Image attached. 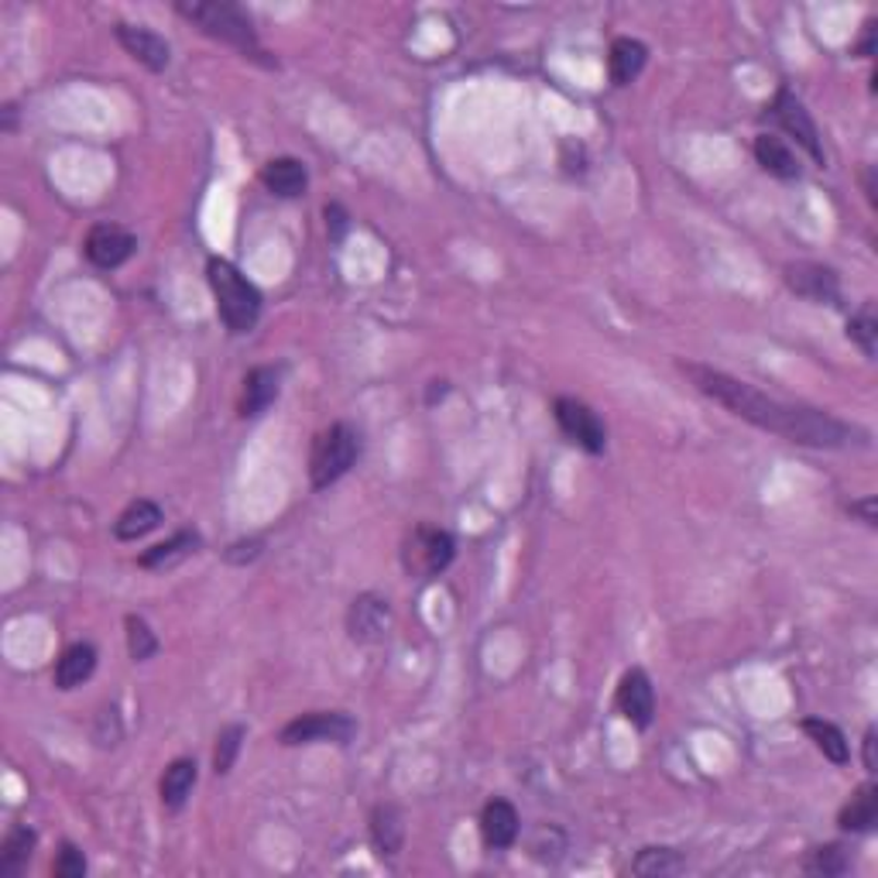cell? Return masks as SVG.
<instances>
[{
    "label": "cell",
    "instance_id": "cell-30",
    "mask_svg": "<svg viewBox=\"0 0 878 878\" xmlns=\"http://www.w3.org/2000/svg\"><path fill=\"white\" fill-rule=\"evenodd\" d=\"M248 738V727L244 724H227L220 734H217V751H213V772L217 775H227L237 762V751H241Z\"/></svg>",
    "mask_w": 878,
    "mask_h": 878
},
{
    "label": "cell",
    "instance_id": "cell-38",
    "mask_svg": "<svg viewBox=\"0 0 878 878\" xmlns=\"http://www.w3.org/2000/svg\"><path fill=\"white\" fill-rule=\"evenodd\" d=\"M14 117H17V107H14V104H8V107H4V134H11V131H14Z\"/></svg>",
    "mask_w": 878,
    "mask_h": 878
},
{
    "label": "cell",
    "instance_id": "cell-22",
    "mask_svg": "<svg viewBox=\"0 0 878 878\" xmlns=\"http://www.w3.org/2000/svg\"><path fill=\"white\" fill-rule=\"evenodd\" d=\"M35 841H38V834L25 823L8 830L4 844H0V878H17L21 871H25V865L32 862Z\"/></svg>",
    "mask_w": 878,
    "mask_h": 878
},
{
    "label": "cell",
    "instance_id": "cell-33",
    "mask_svg": "<svg viewBox=\"0 0 878 878\" xmlns=\"http://www.w3.org/2000/svg\"><path fill=\"white\" fill-rule=\"evenodd\" d=\"M261 550H265V539H257V536L254 539H241V542L227 545L224 560L233 563V566H244V563H254L261 556Z\"/></svg>",
    "mask_w": 878,
    "mask_h": 878
},
{
    "label": "cell",
    "instance_id": "cell-6",
    "mask_svg": "<svg viewBox=\"0 0 878 878\" xmlns=\"http://www.w3.org/2000/svg\"><path fill=\"white\" fill-rule=\"evenodd\" d=\"M358 734V721L344 710H316V714H302L281 727L278 742L285 748L296 745H313V742H334V745H350Z\"/></svg>",
    "mask_w": 878,
    "mask_h": 878
},
{
    "label": "cell",
    "instance_id": "cell-14",
    "mask_svg": "<svg viewBox=\"0 0 878 878\" xmlns=\"http://www.w3.org/2000/svg\"><path fill=\"white\" fill-rule=\"evenodd\" d=\"M261 182H265L268 193L278 200H299L310 185V172L299 158H272L265 169H261Z\"/></svg>",
    "mask_w": 878,
    "mask_h": 878
},
{
    "label": "cell",
    "instance_id": "cell-13",
    "mask_svg": "<svg viewBox=\"0 0 878 878\" xmlns=\"http://www.w3.org/2000/svg\"><path fill=\"white\" fill-rule=\"evenodd\" d=\"M392 622V608L377 594H361L347 611V632L353 642H377Z\"/></svg>",
    "mask_w": 878,
    "mask_h": 878
},
{
    "label": "cell",
    "instance_id": "cell-36",
    "mask_svg": "<svg viewBox=\"0 0 878 878\" xmlns=\"http://www.w3.org/2000/svg\"><path fill=\"white\" fill-rule=\"evenodd\" d=\"M875 748H878V731L868 727V731H865V769H868V772H878V755H875Z\"/></svg>",
    "mask_w": 878,
    "mask_h": 878
},
{
    "label": "cell",
    "instance_id": "cell-21",
    "mask_svg": "<svg viewBox=\"0 0 878 878\" xmlns=\"http://www.w3.org/2000/svg\"><path fill=\"white\" fill-rule=\"evenodd\" d=\"M193 786H196V762L193 758H176V762L165 769V775H161V806L165 810H172V814H179L182 806H185V799H189V793H193Z\"/></svg>",
    "mask_w": 878,
    "mask_h": 878
},
{
    "label": "cell",
    "instance_id": "cell-17",
    "mask_svg": "<svg viewBox=\"0 0 878 878\" xmlns=\"http://www.w3.org/2000/svg\"><path fill=\"white\" fill-rule=\"evenodd\" d=\"M278 388H281V371L278 368H268L265 364V368L248 371V377H244V398H241V416L244 419L261 416L278 398Z\"/></svg>",
    "mask_w": 878,
    "mask_h": 878
},
{
    "label": "cell",
    "instance_id": "cell-35",
    "mask_svg": "<svg viewBox=\"0 0 878 878\" xmlns=\"http://www.w3.org/2000/svg\"><path fill=\"white\" fill-rule=\"evenodd\" d=\"M847 512H851V515H858V518L865 521V526H868V529H875V526H878L875 497H865V502H851V505H847Z\"/></svg>",
    "mask_w": 878,
    "mask_h": 878
},
{
    "label": "cell",
    "instance_id": "cell-24",
    "mask_svg": "<svg viewBox=\"0 0 878 878\" xmlns=\"http://www.w3.org/2000/svg\"><path fill=\"white\" fill-rule=\"evenodd\" d=\"M838 823H841V830H851V834H868V830L878 823V786L875 782L858 786V793H854L851 803L841 810Z\"/></svg>",
    "mask_w": 878,
    "mask_h": 878
},
{
    "label": "cell",
    "instance_id": "cell-10",
    "mask_svg": "<svg viewBox=\"0 0 878 878\" xmlns=\"http://www.w3.org/2000/svg\"><path fill=\"white\" fill-rule=\"evenodd\" d=\"M618 710L625 714V721H632L635 727H649L652 718H656V690H652V679L646 670H628L618 683V697H614Z\"/></svg>",
    "mask_w": 878,
    "mask_h": 878
},
{
    "label": "cell",
    "instance_id": "cell-31",
    "mask_svg": "<svg viewBox=\"0 0 878 878\" xmlns=\"http://www.w3.org/2000/svg\"><path fill=\"white\" fill-rule=\"evenodd\" d=\"M128 652H131L134 662H148L158 652L155 632L148 628L145 618H137V614H128Z\"/></svg>",
    "mask_w": 878,
    "mask_h": 878
},
{
    "label": "cell",
    "instance_id": "cell-39",
    "mask_svg": "<svg viewBox=\"0 0 878 878\" xmlns=\"http://www.w3.org/2000/svg\"><path fill=\"white\" fill-rule=\"evenodd\" d=\"M446 392H449V385H446V382H433V388H430V401L443 398Z\"/></svg>",
    "mask_w": 878,
    "mask_h": 878
},
{
    "label": "cell",
    "instance_id": "cell-12",
    "mask_svg": "<svg viewBox=\"0 0 878 878\" xmlns=\"http://www.w3.org/2000/svg\"><path fill=\"white\" fill-rule=\"evenodd\" d=\"M786 285L810 302H827V305H838L841 299V285H838V275L823 268V265H814V261H796V265H786Z\"/></svg>",
    "mask_w": 878,
    "mask_h": 878
},
{
    "label": "cell",
    "instance_id": "cell-1",
    "mask_svg": "<svg viewBox=\"0 0 878 878\" xmlns=\"http://www.w3.org/2000/svg\"><path fill=\"white\" fill-rule=\"evenodd\" d=\"M679 371L690 377L697 392L714 398L727 412L758 425V430L790 440V443L814 446V449H847V446L865 449L871 443L868 430H862V425L841 422L820 409L786 406V401L769 398L766 392H758V388L738 382V377H731L724 371L703 368V364H686V361H679Z\"/></svg>",
    "mask_w": 878,
    "mask_h": 878
},
{
    "label": "cell",
    "instance_id": "cell-15",
    "mask_svg": "<svg viewBox=\"0 0 878 878\" xmlns=\"http://www.w3.org/2000/svg\"><path fill=\"white\" fill-rule=\"evenodd\" d=\"M481 834H484V844L502 851V847H512L515 838H518V810L508 803V799H491L481 814Z\"/></svg>",
    "mask_w": 878,
    "mask_h": 878
},
{
    "label": "cell",
    "instance_id": "cell-27",
    "mask_svg": "<svg viewBox=\"0 0 878 878\" xmlns=\"http://www.w3.org/2000/svg\"><path fill=\"white\" fill-rule=\"evenodd\" d=\"M686 868V862L673 847H642L632 862V875H646V878H666V875H679Z\"/></svg>",
    "mask_w": 878,
    "mask_h": 878
},
{
    "label": "cell",
    "instance_id": "cell-3",
    "mask_svg": "<svg viewBox=\"0 0 878 878\" xmlns=\"http://www.w3.org/2000/svg\"><path fill=\"white\" fill-rule=\"evenodd\" d=\"M176 11L185 21H193L203 35L217 38V41H227V45L241 49L251 59L265 56V52H261V41H257V32L251 25V17L237 4H227V0H179Z\"/></svg>",
    "mask_w": 878,
    "mask_h": 878
},
{
    "label": "cell",
    "instance_id": "cell-7",
    "mask_svg": "<svg viewBox=\"0 0 878 878\" xmlns=\"http://www.w3.org/2000/svg\"><path fill=\"white\" fill-rule=\"evenodd\" d=\"M769 113L775 117V124H779L782 131L793 134V137L799 141V148H803L806 155H810L817 165H827V155H823V145H820V131H817V124H814L810 110H806V107L799 104L796 93H790L786 86H782V89L775 93V100H772Z\"/></svg>",
    "mask_w": 878,
    "mask_h": 878
},
{
    "label": "cell",
    "instance_id": "cell-16",
    "mask_svg": "<svg viewBox=\"0 0 878 878\" xmlns=\"http://www.w3.org/2000/svg\"><path fill=\"white\" fill-rule=\"evenodd\" d=\"M371 841L382 858H395L401 844H406V817H401L395 803H382L371 814Z\"/></svg>",
    "mask_w": 878,
    "mask_h": 878
},
{
    "label": "cell",
    "instance_id": "cell-32",
    "mask_svg": "<svg viewBox=\"0 0 878 878\" xmlns=\"http://www.w3.org/2000/svg\"><path fill=\"white\" fill-rule=\"evenodd\" d=\"M52 871H56V878H83L86 875V854L76 844L65 841L59 847V858H56Z\"/></svg>",
    "mask_w": 878,
    "mask_h": 878
},
{
    "label": "cell",
    "instance_id": "cell-11",
    "mask_svg": "<svg viewBox=\"0 0 878 878\" xmlns=\"http://www.w3.org/2000/svg\"><path fill=\"white\" fill-rule=\"evenodd\" d=\"M117 41H121V49L137 59L141 65H148L152 73H161V69H169L172 62V49H169V41H165L161 35H155L152 28H141V25H117L113 28Z\"/></svg>",
    "mask_w": 878,
    "mask_h": 878
},
{
    "label": "cell",
    "instance_id": "cell-23",
    "mask_svg": "<svg viewBox=\"0 0 878 878\" xmlns=\"http://www.w3.org/2000/svg\"><path fill=\"white\" fill-rule=\"evenodd\" d=\"M158 526H161V508L155 502H148V497H137V502H131L121 515H117L113 536L124 539V542H134V539L148 536Z\"/></svg>",
    "mask_w": 878,
    "mask_h": 878
},
{
    "label": "cell",
    "instance_id": "cell-25",
    "mask_svg": "<svg viewBox=\"0 0 878 878\" xmlns=\"http://www.w3.org/2000/svg\"><path fill=\"white\" fill-rule=\"evenodd\" d=\"M755 158L766 172L779 176V179H799V161L790 152V145L775 134H758L755 137Z\"/></svg>",
    "mask_w": 878,
    "mask_h": 878
},
{
    "label": "cell",
    "instance_id": "cell-2",
    "mask_svg": "<svg viewBox=\"0 0 878 878\" xmlns=\"http://www.w3.org/2000/svg\"><path fill=\"white\" fill-rule=\"evenodd\" d=\"M206 278H209L213 299H217V313L224 326L230 334H251L261 316V292L224 257H209Z\"/></svg>",
    "mask_w": 878,
    "mask_h": 878
},
{
    "label": "cell",
    "instance_id": "cell-29",
    "mask_svg": "<svg viewBox=\"0 0 878 878\" xmlns=\"http://www.w3.org/2000/svg\"><path fill=\"white\" fill-rule=\"evenodd\" d=\"M847 337L862 347L865 358H875L878 350V316H875V302H862V310L847 320Z\"/></svg>",
    "mask_w": 878,
    "mask_h": 878
},
{
    "label": "cell",
    "instance_id": "cell-8",
    "mask_svg": "<svg viewBox=\"0 0 878 878\" xmlns=\"http://www.w3.org/2000/svg\"><path fill=\"white\" fill-rule=\"evenodd\" d=\"M556 422H560V430L566 433V440H574L577 446H584L587 454H604L608 449V430H604V422L598 419V412L584 406V401L577 398H556Z\"/></svg>",
    "mask_w": 878,
    "mask_h": 878
},
{
    "label": "cell",
    "instance_id": "cell-5",
    "mask_svg": "<svg viewBox=\"0 0 878 878\" xmlns=\"http://www.w3.org/2000/svg\"><path fill=\"white\" fill-rule=\"evenodd\" d=\"M457 556V545H454V536L443 532V529H433V526H416L401 545V563L412 577L419 580H433L440 577L443 569L454 563Z\"/></svg>",
    "mask_w": 878,
    "mask_h": 878
},
{
    "label": "cell",
    "instance_id": "cell-4",
    "mask_svg": "<svg viewBox=\"0 0 878 878\" xmlns=\"http://www.w3.org/2000/svg\"><path fill=\"white\" fill-rule=\"evenodd\" d=\"M358 457H361V433L347 422H334L313 443V457H310L313 488L323 491L329 484H337Z\"/></svg>",
    "mask_w": 878,
    "mask_h": 878
},
{
    "label": "cell",
    "instance_id": "cell-28",
    "mask_svg": "<svg viewBox=\"0 0 878 878\" xmlns=\"http://www.w3.org/2000/svg\"><path fill=\"white\" fill-rule=\"evenodd\" d=\"M851 868V858L841 844H820L814 847L810 854L803 858V871L806 875H823V878H834V875H844Z\"/></svg>",
    "mask_w": 878,
    "mask_h": 878
},
{
    "label": "cell",
    "instance_id": "cell-19",
    "mask_svg": "<svg viewBox=\"0 0 878 878\" xmlns=\"http://www.w3.org/2000/svg\"><path fill=\"white\" fill-rule=\"evenodd\" d=\"M196 550H200V536H196V532H189V529H182V532H176L172 539H165V542L152 545L148 553H141L137 566H141V569H172V566H179L182 560L193 556Z\"/></svg>",
    "mask_w": 878,
    "mask_h": 878
},
{
    "label": "cell",
    "instance_id": "cell-26",
    "mask_svg": "<svg viewBox=\"0 0 878 878\" xmlns=\"http://www.w3.org/2000/svg\"><path fill=\"white\" fill-rule=\"evenodd\" d=\"M806 734H810V742L823 751V758H830L834 766H847V738H844V731L838 724H830V721H820V718H806L799 724Z\"/></svg>",
    "mask_w": 878,
    "mask_h": 878
},
{
    "label": "cell",
    "instance_id": "cell-18",
    "mask_svg": "<svg viewBox=\"0 0 878 878\" xmlns=\"http://www.w3.org/2000/svg\"><path fill=\"white\" fill-rule=\"evenodd\" d=\"M93 670H97V649H93L89 642H76L59 656L52 676H56L59 690H76L80 683H86L93 676Z\"/></svg>",
    "mask_w": 878,
    "mask_h": 878
},
{
    "label": "cell",
    "instance_id": "cell-9",
    "mask_svg": "<svg viewBox=\"0 0 878 878\" xmlns=\"http://www.w3.org/2000/svg\"><path fill=\"white\" fill-rule=\"evenodd\" d=\"M137 241H134V233L124 230V227H117V224H97L89 233H86V257L93 261L97 268H121L124 261L134 254Z\"/></svg>",
    "mask_w": 878,
    "mask_h": 878
},
{
    "label": "cell",
    "instance_id": "cell-34",
    "mask_svg": "<svg viewBox=\"0 0 878 878\" xmlns=\"http://www.w3.org/2000/svg\"><path fill=\"white\" fill-rule=\"evenodd\" d=\"M326 227H329V233H334V241H340L344 230H347V213H344L340 203H329L326 206Z\"/></svg>",
    "mask_w": 878,
    "mask_h": 878
},
{
    "label": "cell",
    "instance_id": "cell-20",
    "mask_svg": "<svg viewBox=\"0 0 878 878\" xmlns=\"http://www.w3.org/2000/svg\"><path fill=\"white\" fill-rule=\"evenodd\" d=\"M646 59H649V49L642 41H638V38H618L611 45V56H608L611 83L614 86H628L646 69Z\"/></svg>",
    "mask_w": 878,
    "mask_h": 878
},
{
    "label": "cell",
    "instance_id": "cell-37",
    "mask_svg": "<svg viewBox=\"0 0 878 878\" xmlns=\"http://www.w3.org/2000/svg\"><path fill=\"white\" fill-rule=\"evenodd\" d=\"M858 56H865V59L875 56V21H865V35L858 41Z\"/></svg>",
    "mask_w": 878,
    "mask_h": 878
}]
</instances>
